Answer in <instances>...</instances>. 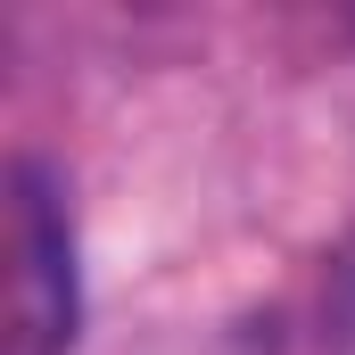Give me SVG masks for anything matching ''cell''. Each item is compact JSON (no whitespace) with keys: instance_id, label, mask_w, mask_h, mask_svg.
<instances>
[{"instance_id":"1","label":"cell","mask_w":355,"mask_h":355,"mask_svg":"<svg viewBox=\"0 0 355 355\" xmlns=\"http://www.w3.org/2000/svg\"><path fill=\"white\" fill-rule=\"evenodd\" d=\"M75 347V240L58 190L17 166L8 182V355H67Z\"/></svg>"}]
</instances>
